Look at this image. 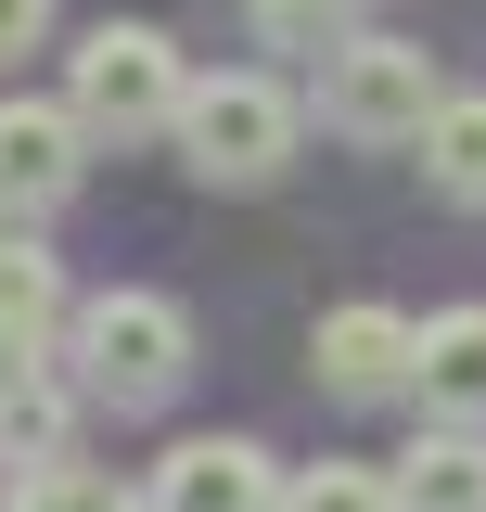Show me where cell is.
Here are the masks:
<instances>
[{
    "label": "cell",
    "instance_id": "1",
    "mask_svg": "<svg viewBox=\"0 0 486 512\" xmlns=\"http://www.w3.org/2000/svg\"><path fill=\"white\" fill-rule=\"evenodd\" d=\"M180 103H192V64L167 26H141V13H103L77 52H64V116L90 128V141H180Z\"/></svg>",
    "mask_w": 486,
    "mask_h": 512
},
{
    "label": "cell",
    "instance_id": "9",
    "mask_svg": "<svg viewBox=\"0 0 486 512\" xmlns=\"http://www.w3.org/2000/svg\"><path fill=\"white\" fill-rule=\"evenodd\" d=\"M52 333H77L64 320V269L39 244H0V372L13 359H52Z\"/></svg>",
    "mask_w": 486,
    "mask_h": 512
},
{
    "label": "cell",
    "instance_id": "10",
    "mask_svg": "<svg viewBox=\"0 0 486 512\" xmlns=\"http://www.w3.org/2000/svg\"><path fill=\"white\" fill-rule=\"evenodd\" d=\"M64 436H77V372L52 384L39 359H13V372H0V448H26V474H52Z\"/></svg>",
    "mask_w": 486,
    "mask_h": 512
},
{
    "label": "cell",
    "instance_id": "4",
    "mask_svg": "<svg viewBox=\"0 0 486 512\" xmlns=\"http://www.w3.org/2000/svg\"><path fill=\"white\" fill-rule=\"evenodd\" d=\"M435 103H448V77H435L423 39H384V26H359L346 52L320 64V116L346 128V141H423Z\"/></svg>",
    "mask_w": 486,
    "mask_h": 512
},
{
    "label": "cell",
    "instance_id": "6",
    "mask_svg": "<svg viewBox=\"0 0 486 512\" xmlns=\"http://www.w3.org/2000/svg\"><path fill=\"white\" fill-rule=\"evenodd\" d=\"M295 487H282V461L256 436H180L167 461H154V487H141V512H282Z\"/></svg>",
    "mask_w": 486,
    "mask_h": 512
},
{
    "label": "cell",
    "instance_id": "16",
    "mask_svg": "<svg viewBox=\"0 0 486 512\" xmlns=\"http://www.w3.org/2000/svg\"><path fill=\"white\" fill-rule=\"evenodd\" d=\"M39 39H52V0H0V64H26Z\"/></svg>",
    "mask_w": 486,
    "mask_h": 512
},
{
    "label": "cell",
    "instance_id": "12",
    "mask_svg": "<svg viewBox=\"0 0 486 512\" xmlns=\"http://www.w3.org/2000/svg\"><path fill=\"white\" fill-rule=\"evenodd\" d=\"M410 154H423V180L448 192V205H486V90H448Z\"/></svg>",
    "mask_w": 486,
    "mask_h": 512
},
{
    "label": "cell",
    "instance_id": "3",
    "mask_svg": "<svg viewBox=\"0 0 486 512\" xmlns=\"http://www.w3.org/2000/svg\"><path fill=\"white\" fill-rule=\"evenodd\" d=\"M295 141H307V116H295V90L282 77H192V103H180V167L205 192H269L282 167H295Z\"/></svg>",
    "mask_w": 486,
    "mask_h": 512
},
{
    "label": "cell",
    "instance_id": "8",
    "mask_svg": "<svg viewBox=\"0 0 486 512\" xmlns=\"http://www.w3.org/2000/svg\"><path fill=\"white\" fill-rule=\"evenodd\" d=\"M410 397H423L435 423H461V436L486 423V308H435L423 320V384Z\"/></svg>",
    "mask_w": 486,
    "mask_h": 512
},
{
    "label": "cell",
    "instance_id": "5",
    "mask_svg": "<svg viewBox=\"0 0 486 512\" xmlns=\"http://www.w3.org/2000/svg\"><path fill=\"white\" fill-rule=\"evenodd\" d=\"M77 180H90V128L39 90H0V218H52L77 205Z\"/></svg>",
    "mask_w": 486,
    "mask_h": 512
},
{
    "label": "cell",
    "instance_id": "13",
    "mask_svg": "<svg viewBox=\"0 0 486 512\" xmlns=\"http://www.w3.org/2000/svg\"><path fill=\"white\" fill-rule=\"evenodd\" d=\"M346 13H359V0H243V26H256L269 52H320V64L346 52V39H359Z\"/></svg>",
    "mask_w": 486,
    "mask_h": 512
},
{
    "label": "cell",
    "instance_id": "2",
    "mask_svg": "<svg viewBox=\"0 0 486 512\" xmlns=\"http://www.w3.org/2000/svg\"><path fill=\"white\" fill-rule=\"evenodd\" d=\"M64 359H77V397H90V410H167L192 384V308L154 295V282H116V295L77 308Z\"/></svg>",
    "mask_w": 486,
    "mask_h": 512
},
{
    "label": "cell",
    "instance_id": "14",
    "mask_svg": "<svg viewBox=\"0 0 486 512\" xmlns=\"http://www.w3.org/2000/svg\"><path fill=\"white\" fill-rule=\"evenodd\" d=\"M282 512H397V474H371V461H320L295 474V500Z\"/></svg>",
    "mask_w": 486,
    "mask_h": 512
},
{
    "label": "cell",
    "instance_id": "15",
    "mask_svg": "<svg viewBox=\"0 0 486 512\" xmlns=\"http://www.w3.org/2000/svg\"><path fill=\"white\" fill-rule=\"evenodd\" d=\"M0 512H141L128 487H103V474H77V461H52V474H26Z\"/></svg>",
    "mask_w": 486,
    "mask_h": 512
},
{
    "label": "cell",
    "instance_id": "7",
    "mask_svg": "<svg viewBox=\"0 0 486 512\" xmlns=\"http://www.w3.org/2000/svg\"><path fill=\"white\" fill-rule=\"evenodd\" d=\"M307 372L333 384V397H410V384H423V333L397 308H333L307 333Z\"/></svg>",
    "mask_w": 486,
    "mask_h": 512
},
{
    "label": "cell",
    "instance_id": "11",
    "mask_svg": "<svg viewBox=\"0 0 486 512\" xmlns=\"http://www.w3.org/2000/svg\"><path fill=\"white\" fill-rule=\"evenodd\" d=\"M397 512H486V436L435 423V436L410 448V474H397Z\"/></svg>",
    "mask_w": 486,
    "mask_h": 512
}]
</instances>
